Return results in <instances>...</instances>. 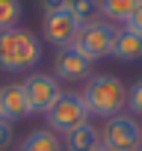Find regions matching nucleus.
<instances>
[{
  "label": "nucleus",
  "mask_w": 142,
  "mask_h": 151,
  "mask_svg": "<svg viewBox=\"0 0 142 151\" xmlns=\"http://www.w3.org/2000/svg\"><path fill=\"white\" fill-rule=\"evenodd\" d=\"M44 119H47V127L53 130V133H68V130H74V127H80V124H86L89 122V110H86V101H83V95L80 92H59V98L53 101V107L44 113Z\"/></svg>",
  "instance_id": "obj_3"
},
{
  "label": "nucleus",
  "mask_w": 142,
  "mask_h": 151,
  "mask_svg": "<svg viewBox=\"0 0 142 151\" xmlns=\"http://www.w3.org/2000/svg\"><path fill=\"white\" fill-rule=\"evenodd\" d=\"M27 116H33V113H30V104H27V95H24V83L0 86V119L15 124Z\"/></svg>",
  "instance_id": "obj_9"
},
{
  "label": "nucleus",
  "mask_w": 142,
  "mask_h": 151,
  "mask_svg": "<svg viewBox=\"0 0 142 151\" xmlns=\"http://www.w3.org/2000/svg\"><path fill=\"white\" fill-rule=\"evenodd\" d=\"M142 3V0H98L101 6V15L113 24H127L136 12V6Z\"/></svg>",
  "instance_id": "obj_13"
},
{
  "label": "nucleus",
  "mask_w": 142,
  "mask_h": 151,
  "mask_svg": "<svg viewBox=\"0 0 142 151\" xmlns=\"http://www.w3.org/2000/svg\"><path fill=\"white\" fill-rule=\"evenodd\" d=\"M68 9V0H42V12L50 15V12H62Z\"/></svg>",
  "instance_id": "obj_18"
},
{
  "label": "nucleus",
  "mask_w": 142,
  "mask_h": 151,
  "mask_svg": "<svg viewBox=\"0 0 142 151\" xmlns=\"http://www.w3.org/2000/svg\"><path fill=\"white\" fill-rule=\"evenodd\" d=\"M113 56H115L118 62H139V59H142V33H136V30H130V27L115 30Z\"/></svg>",
  "instance_id": "obj_10"
},
{
  "label": "nucleus",
  "mask_w": 142,
  "mask_h": 151,
  "mask_svg": "<svg viewBox=\"0 0 142 151\" xmlns=\"http://www.w3.org/2000/svg\"><path fill=\"white\" fill-rule=\"evenodd\" d=\"M15 151H65V145L59 133H53L50 127H39V130H30Z\"/></svg>",
  "instance_id": "obj_12"
},
{
  "label": "nucleus",
  "mask_w": 142,
  "mask_h": 151,
  "mask_svg": "<svg viewBox=\"0 0 142 151\" xmlns=\"http://www.w3.org/2000/svg\"><path fill=\"white\" fill-rule=\"evenodd\" d=\"M62 145H65V151H95V148H101V130L86 122L74 130H68L62 136Z\"/></svg>",
  "instance_id": "obj_11"
},
{
  "label": "nucleus",
  "mask_w": 142,
  "mask_h": 151,
  "mask_svg": "<svg viewBox=\"0 0 142 151\" xmlns=\"http://www.w3.org/2000/svg\"><path fill=\"white\" fill-rule=\"evenodd\" d=\"M15 145V124L0 119V151H9Z\"/></svg>",
  "instance_id": "obj_17"
},
{
  "label": "nucleus",
  "mask_w": 142,
  "mask_h": 151,
  "mask_svg": "<svg viewBox=\"0 0 142 151\" xmlns=\"http://www.w3.org/2000/svg\"><path fill=\"white\" fill-rule=\"evenodd\" d=\"M21 21V0H0V30H12Z\"/></svg>",
  "instance_id": "obj_15"
},
{
  "label": "nucleus",
  "mask_w": 142,
  "mask_h": 151,
  "mask_svg": "<svg viewBox=\"0 0 142 151\" xmlns=\"http://www.w3.org/2000/svg\"><path fill=\"white\" fill-rule=\"evenodd\" d=\"M42 39L24 27L0 30V71L6 74H21L33 71L42 62Z\"/></svg>",
  "instance_id": "obj_1"
},
{
  "label": "nucleus",
  "mask_w": 142,
  "mask_h": 151,
  "mask_svg": "<svg viewBox=\"0 0 142 151\" xmlns=\"http://www.w3.org/2000/svg\"><path fill=\"white\" fill-rule=\"evenodd\" d=\"M53 77H56V80H65V83L89 80V77H92V62H89L74 45L56 47V53H53Z\"/></svg>",
  "instance_id": "obj_7"
},
{
  "label": "nucleus",
  "mask_w": 142,
  "mask_h": 151,
  "mask_svg": "<svg viewBox=\"0 0 142 151\" xmlns=\"http://www.w3.org/2000/svg\"><path fill=\"white\" fill-rule=\"evenodd\" d=\"M113 39H115V27H110L107 21H89V24H80L71 45L95 65L98 59L113 56Z\"/></svg>",
  "instance_id": "obj_4"
},
{
  "label": "nucleus",
  "mask_w": 142,
  "mask_h": 151,
  "mask_svg": "<svg viewBox=\"0 0 142 151\" xmlns=\"http://www.w3.org/2000/svg\"><path fill=\"white\" fill-rule=\"evenodd\" d=\"M101 145L110 151H136V148H142V124L130 113H118L104 122Z\"/></svg>",
  "instance_id": "obj_5"
},
{
  "label": "nucleus",
  "mask_w": 142,
  "mask_h": 151,
  "mask_svg": "<svg viewBox=\"0 0 142 151\" xmlns=\"http://www.w3.org/2000/svg\"><path fill=\"white\" fill-rule=\"evenodd\" d=\"M127 113L133 119H142V77L133 86H127Z\"/></svg>",
  "instance_id": "obj_16"
},
{
  "label": "nucleus",
  "mask_w": 142,
  "mask_h": 151,
  "mask_svg": "<svg viewBox=\"0 0 142 151\" xmlns=\"http://www.w3.org/2000/svg\"><path fill=\"white\" fill-rule=\"evenodd\" d=\"M77 30H80V24L74 21V15H71L68 9L44 15V24H42V36H44V42L53 45V47L71 45V42H74V36H77Z\"/></svg>",
  "instance_id": "obj_8"
},
{
  "label": "nucleus",
  "mask_w": 142,
  "mask_h": 151,
  "mask_svg": "<svg viewBox=\"0 0 142 151\" xmlns=\"http://www.w3.org/2000/svg\"><path fill=\"white\" fill-rule=\"evenodd\" d=\"M59 80L53 74H44V71H30L24 77V95H27V104H30V113H39L44 116L53 101L59 98Z\"/></svg>",
  "instance_id": "obj_6"
},
{
  "label": "nucleus",
  "mask_w": 142,
  "mask_h": 151,
  "mask_svg": "<svg viewBox=\"0 0 142 151\" xmlns=\"http://www.w3.org/2000/svg\"><path fill=\"white\" fill-rule=\"evenodd\" d=\"M124 27H130V30H136V33H142V3L136 6V12H133V18L124 24Z\"/></svg>",
  "instance_id": "obj_19"
},
{
  "label": "nucleus",
  "mask_w": 142,
  "mask_h": 151,
  "mask_svg": "<svg viewBox=\"0 0 142 151\" xmlns=\"http://www.w3.org/2000/svg\"><path fill=\"white\" fill-rule=\"evenodd\" d=\"M80 95L86 101L89 116L95 119H113L127 107V86L115 74H92Z\"/></svg>",
  "instance_id": "obj_2"
},
{
  "label": "nucleus",
  "mask_w": 142,
  "mask_h": 151,
  "mask_svg": "<svg viewBox=\"0 0 142 151\" xmlns=\"http://www.w3.org/2000/svg\"><path fill=\"white\" fill-rule=\"evenodd\" d=\"M95 151H110V148H104V145H101V148H95Z\"/></svg>",
  "instance_id": "obj_20"
},
{
  "label": "nucleus",
  "mask_w": 142,
  "mask_h": 151,
  "mask_svg": "<svg viewBox=\"0 0 142 151\" xmlns=\"http://www.w3.org/2000/svg\"><path fill=\"white\" fill-rule=\"evenodd\" d=\"M68 12L74 15L77 24H89V21H98L101 6L98 0H68Z\"/></svg>",
  "instance_id": "obj_14"
},
{
  "label": "nucleus",
  "mask_w": 142,
  "mask_h": 151,
  "mask_svg": "<svg viewBox=\"0 0 142 151\" xmlns=\"http://www.w3.org/2000/svg\"><path fill=\"white\" fill-rule=\"evenodd\" d=\"M136 151H142V148H136Z\"/></svg>",
  "instance_id": "obj_21"
}]
</instances>
